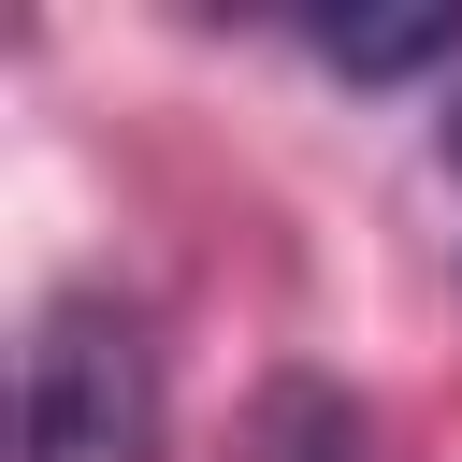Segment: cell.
<instances>
[{"mask_svg":"<svg viewBox=\"0 0 462 462\" xmlns=\"http://www.w3.org/2000/svg\"><path fill=\"white\" fill-rule=\"evenodd\" d=\"M14 462H159V332L116 289H58L14 346Z\"/></svg>","mask_w":462,"mask_h":462,"instance_id":"obj_1","label":"cell"},{"mask_svg":"<svg viewBox=\"0 0 462 462\" xmlns=\"http://www.w3.org/2000/svg\"><path fill=\"white\" fill-rule=\"evenodd\" d=\"M332 72H361V87H390V72H433V58H462V0H390V14H318L303 29Z\"/></svg>","mask_w":462,"mask_h":462,"instance_id":"obj_2","label":"cell"},{"mask_svg":"<svg viewBox=\"0 0 462 462\" xmlns=\"http://www.w3.org/2000/svg\"><path fill=\"white\" fill-rule=\"evenodd\" d=\"M260 462H375V433H361V404L332 375H289L260 404Z\"/></svg>","mask_w":462,"mask_h":462,"instance_id":"obj_3","label":"cell"},{"mask_svg":"<svg viewBox=\"0 0 462 462\" xmlns=\"http://www.w3.org/2000/svg\"><path fill=\"white\" fill-rule=\"evenodd\" d=\"M448 188H462V101H448Z\"/></svg>","mask_w":462,"mask_h":462,"instance_id":"obj_4","label":"cell"}]
</instances>
